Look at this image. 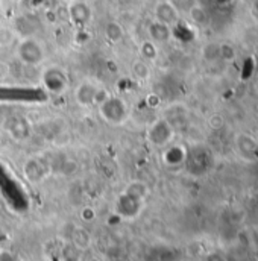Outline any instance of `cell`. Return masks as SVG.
Here are the masks:
<instances>
[{"instance_id": "1", "label": "cell", "mask_w": 258, "mask_h": 261, "mask_svg": "<svg viewBox=\"0 0 258 261\" xmlns=\"http://www.w3.org/2000/svg\"><path fill=\"white\" fill-rule=\"evenodd\" d=\"M108 96V90L93 79H84L74 90V100L82 108L99 107Z\"/></svg>"}, {"instance_id": "2", "label": "cell", "mask_w": 258, "mask_h": 261, "mask_svg": "<svg viewBox=\"0 0 258 261\" xmlns=\"http://www.w3.org/2000/svg\"><path fill=\"white\" fill-rule=\"evenodd\" d=\"M99 114L100 117L113 125V126H119L123 125L129 117V105L128 102L120 97V96H113L110 94L100 105H99Z\"/></svg>"}, {"instance_id": "3", "label": "cell", "mask_w": 258, "mask_h": 261, "mask_svg": "<svg viewBox=\"0 0 258 261\" xmlns=\"http://www.w3.org/2000/svg\"><path fill=\"white\" fill-rule=\"evenodd\" d=\"M15 54H17V58L23 64L29 65V67L40 65L46 58L43 44L32 37H26V38L20 40V43L17 44Z\"/></svg>"}, {"instance_id": "4", "label": "cell", "mask_w": 258, "mask_h": 261, "mask_svg": "<svg viewBox=\"0 0 258 261\" xmlns=\"http://www.w3.org/2000/svg\"><path fill=\"white\" fill-rule=\"evenodd\" d=\"M41 84L47 93H50L54 96H60L67 91V88L70 85V79L63 67L49 65L41 73Z\"/></svg>"}, {"instance_id": "5", "label": "cell", "mask_w": 258, "mask_h": 261, "mask_svg": "<svg viewBox=\"0 0 258 261\" xmlns=\"http://www.w3.org/2000/svg\"><path fill=\"white\" fill-rule=\"evenodd\" d=\"M146 138L152 146L164 147L173 138V126L166 119H157L149 125L147 132H146Z\"/></svg>"}, {"instance_id": "6", "label": "cell", "mask_w": 258, "mask_h": 261, "mask_svg": "<svg viewBox=\"0 0 258 261\" xmlns=\"http://www.w3.org/2000/svg\"><path fill=\"white\" fill-rule=\"evenodd\" d=\"M5 130L8 132V135L15 140V141H26L31 138L32 135V126L28 122V119L21 117V116H14L11 119H8Z\"/></svg>"}, {"instance_id": "7", "label": "cell", "mask_w": 258, "mask_h": 261, "mask_svg": "<svg viewBox=\"0 0 258 261\" xmlns=\"http://www.w3.org/2000/svg\"><path fill=\"white\" fill-rule=\"evenodd\" d=\"M23 172H24V176L31 182H41L50 173V167L46 163V160H43L40 156H31L24 163Z\"/></svg>"}, {"instance_id": "8", "label": "cell", "mask_w": 258, "mask_h": 261, "mask_svg": "<svg viewBox=\"0 0 258 261\" xmlns=\"http://www.w3.org/2000/svg\"><path fill=\"white\" fill-rule=\"evenodd\" d=\"M143 202L144 199H140L137 196L123 193L117 200V214L122 219H134L140 214L141 208H143Z\"/></svg>"}, {"instance_id": "9", "label": "cell", "mask_w": 258, "mask_h": 261, "mask_svg": "<svg viewBox=\"0 0 258 261\" xmlns=\"http://www.w3.org/2000/svg\"><path fill=\"white\" fill-rule=\"evenodd\" d=\"M67 12H68L70 21H71L74 26H78V28L87 26V24L90 23V20H91V15H93V14H91L90 5L85 3V2H82V0H74V2H71Z\"/></svg>"}, {"instance_id": "10", "label": "cell", "mask_w": 258, "mask_h": 261, "mask_svg": "<svg viewBox=\"0 0 258 261\" xmlns=\"http://www.w3.org/2000/svg\"><path fill=\"white\" fill-rule=\"evenodd\" d=\"M153 14H155V20L157 21H161V23H164V24H167V26H172V24H175L176 21H178V11L175 9V6L172 5V3H169L167 0L166 2H160V3H157V6H155V11H153Z\"/></svg>"}, {"instance_id": "11", "label": "cell", "mask_w": 258, "mask_h": 261, "mask_svg": "<svg viewBox=\"0 0 258 261\" xmlns=\"http://www.w3.org/2000/svg\"><path fill=\"white\" fill-rule=\"evenodd\" d=\"M147 34H149L150 41H153L155 44H161V43L169 41V38H170V26L153 20L147 26Z\"/></svg>"}, {"instance_id": "12", "label": "cell", "mask_w": 258, "mask_h": 261, "mask_svg": "<svg viewBox=\"0 0 258 261\" xmlns=\"http://www.w3.org/2000/svg\"><path fill=\"white\" fill-rule=\"evenodd\" d=\"M105 38L111 44H119L125 38V29L119 21H110L105 26Z\"/></svg>"}, {"instance_id": "13", "label": "cell", "mask_w": 258, "mask_h": 261, "mask_svg": "<svg viewBox=\"0 0 258 261\" xmlns=\"http://www.w3.org/2000/svg\"><path fill=\"white\" fill-rule=\"evenodd\" d=\"M131 74L134 79L143 82V81H147L150 77V67L147 64V61L144 60H135L132 65H131Z\"/></svg>"}, {"instance_id": "14", "label": "cell", "mask_w": 258, "mask_h": 261, "mask_svg": "<svg viewBox=\"0 0 258 261\" xmlns=\"http://www.w3.org/2000/svg\"><path fill=\"white\" fill-rule=\"evenodd\" d=\"M71 243H73L78 249H81V251L88 249L90 245H91L90 232H88L87 229H84V228H79V226L74 228V229H73V234H71Z\"/></svg>"}, {"instance_id": "15", "label": "cell", "mask_w": 258, "mask_h": 261, "mask_svg": "<svg viewBox=\"0 0 258 261\" xmlns=\"http://www.w3.org/2000/svg\"><path fill=\"white\" fill-rule=\"evenodd\" d=\"M158 54H160L158 47H157V44L153 41L146 40V41L141 43V46H140V57H141V60H144V61H155L158 58Z\"/></svg>"}, {"instance_id": "16", "label": "cell", "mask_w": 258, "mask_h": 261, "mask_svg": "<svg viewBox=\"0 0 258 261\" xmlns=\"http://www.w3.org/2000/svg\"><path fill=\"white\" fill-rule=\"evenodd\" d=\"M183 160H184V150H183V147L172 146V147H169V149L164 152V161H166L167 164H170V166L179 164Z\"/></svg>"}, {"instance_id": "17", "label": "cell", "mask_w": 258, "mask_h": 261, "mask_svg": "<svg viewBox=\"0 0 258 261\" xmlns=\"http://www.w3.org/2000/svg\"><path fill=\"white\" fill-rule=\"evenodd\" d=\"M126 193L132 196H137V197H140V199H144L147 193H149V190H147V186L144 184V182H141V181H134V182H131L128 187H126V190H125Z\"/></svg>"}, {"instance_id": "18", "label": "cell", "mask_w": 258, "mask_h": 261, "mask_svg": "<svg viewBox=\"0 0 258 261\" xmlns=\"http://www.w3.org/2000/svg\"><path fill=\"white\" fill-rule=\"evenodd\" d=\"M61 257L64 261H79L81 260V249H78L71 242L64 245L61 251Z\"/></svg>"}, {"instance_id": "19", "label": "cell", "mask_w": 258, "mask_h": 261, "mask_svg": "<svg viewBox=\"0 0 258 261\" xmlns=\"http://www.w3.org/2000/svg\"><path fill=\"white\" fill-rule=\"evenodd\" d=\"M169 3H172L175 6V9L179 11H190L194 6V0H167Z\"/></svg>"}, {"instance_id": "20", "label": "cell", "mask_w": 258, "mask_h": 261, "mask_svg": "<svg viewBox=\"0 0 258 261\" xmlns=\"http://www.w3.org/2000/svg\"><path fill=\"white\" fill-rule=\"evenodd\" d=\"M82 219H84V220H93V219H94V211H93L91 208H85V210L82 211Z\"/></svg>"}]
</instances>
